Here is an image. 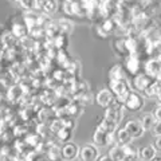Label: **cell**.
<instances>
[{
	"label": "cell",
	"mask_w": 161,
	"mask_h": 161,
	"mask_svg": "<svg viewBox=\"0 0 161 161\" xmlns=\"http://www.w3.org/2000/svg\"><path fill=\"white\" fill-rule=\"evenodd\" d=\"M144 102H145L144 97L138 92H132V90H130L126 99L124 101V105H125V108L132 110V112H138V110L142 109Z\"/></svg>",
	"instance_id": "6da1fadb"
},
{
	"label": "cell",
	"mask_w": 161,
	"mask_h": 161,
	"mask_svg": "<svg viewBox=\"0 0 161 161\" xmlns=\"http://www.w3.org/2000/svg\"><path fill=\"white\" fill-rule=\"evenodd\" d=\"M153 80H154V78L148 75L147 73H138V74L133 75V87L137 90L138 93H144L145 90L152 85Z\"/></svg>",
	"instance_id": "7a4b0ae2"
},
{
	"label": "cell",
	"mask_w": 161,
	"mask_h": 161,
	"mask_svg": "<svg viewBox=\"0 0 161 161\" xmlns=\"http://www.w3.org/2000/svg\"><path fill=\"white\" fill-rule=\"evenodd\" d=\"M95 102L102 108H109L115 102V95L110 89H103L95 95Z\"/></svg>",
	"instance_id": "3957f363"
},
{
	"label": "cell",
	"mask_w": 161,
	"mask_h": 161,
	"mask_svg": "<svg viewBox=\"0 0 161 161\" xmlns=\"http://www.w3.org/2000/svg\"><path fill=\"white\" fill-rule=\"evenodd\" d=\"M125 70H126V73L132 74V75L141 73V70H142V63H141V60L137 55H134V54L128 55V58L125 59Z\"/></svg>",
	"instance_id": "277c9868"
},
{
	"label": "cell",
	"mask_w": 161,
	"mask_h": 161,
	"mask_svg": "<svg viewBox=\"0 0 161 161\" xmlns=\"http://www.w3.org/2000/svg\"><path fill=\"white\" fill-rule=\"evenodd\" d=\"M125 129L128 130L129 134L132 136L133 138H140V137H142V134H144V132H145L140 121H134V119L128 121L126 125H125Z\"/></svg>",
	"instance_id": "5b68a950"
},
{
	"label": "cell",
	"mask_w": 161,
	"mask_h": 161,
	"mask_svg": "<svg viewBox=\"0 0 161 161\" xmlns=\"http://www.w3.org/2000/svg\"><path fill=\"white\" fill-rule=\"evenodd\" d=\"M79 154V150H78V147L73 142H67L63 145L62 150H60V156L66 160H73Z\"/></svg>",
	"instance_id": "8992f818"
},
{
	"label": "cell",
	"mask_w": 161,
	"mask_h": 161,
	"mask_svg": "<svg viewBox=\"0 0 161 161\" xmlns=\"http://www.w3.org/2000/svg\"><path fill=\"white\" fill-rule=\"evenodd\" d=\"M79 157L82 160H97L98 158V149L93 147V145H86V147H83L80 149L79 152Z\"/></svg>",
	"instance_id": "52a82bcc"
},
{
	"label": "cell",
	"mask_w": 161,
	"mask_h": 161,
	"mask_svg": "<svg viewBox=\"0 0 161 161\" xmlns=\"http://www.w3.org/2000/svg\"><path fill=\"white\" fill-rule=\"evenodd\" d=\"M160 71H161V64L157 59H150L147 62V64H144V73H147L153 78H156V75Z\"/></svg>",
	"instance_id": "ba28073f"
},
{
	"label": "cell",
	"mask_w": 161,
	"mask_h": 161,
	"mask_svg": "<svg viewBox=\"0 0 161 161\" xmlns=\"http://www.w3.org/2000/svg\"><path fill=\"white\" fill-rule=\"evenodd\" d=\"M109 134L110 133H106L101 129H97L93 136L94 144L97 145V147H106V145H109Z\"/></svg>",
	"instance_id": "9c48e42d"
},
{
	"label": "cell",
	"mask_w": 161,
	"mask_h": 161,
	"mask_svg": "<svg viewBox=\"0 0 161 161\" xmlns=\"http://www.w3.org/2000/svg\"><path fill=\"white\" fill-rule=\"evenodd\" d=\"M109 77H110V79L125 80L126 79V70H124V67L121 66V64H115V66H113L110 69Z\"/></svg>",
	"instance_id": "30bf717a"
},
{
	"label": "cell",
	"mask_w": 161,
	"mask_h": 161,
	"mask_svg": "<svg viewBox=\"0 0 161 161\" xmlns=\"http://www.w3.org/2000/svg\"><path fill=\"white\" fill-rule=\"evenodd\" d=\"M156 148L152 145H148V147H142L138 152V157L141 160H153L156 157Z\"/></svg>",
	"instance_id": "8fae6325"
},
{
	"label": "cell",
	"mask_w": 161,
	"mask_h": 161,
	"mask_svg": "<svg viewBox=\"0 0 161 161\" xmlns=\"http://www.w3.org/2000/svg\"><path fill=\"white\" fill-rule=\"evenodd\" d=\"M133 137L129 134V132L126 129H119L117 133V144L118 145H126L132 142Z\"/></svg>",
	"instance_id": "7c38bea8"
},
{
	"label": "cell",
	"mask_w": 161,
	"mask_h": 161,
	"mask_svg": "<svg viewBox=\"0 0 161 161\" xmlns=\"http://www.w3.org/2000/svg\"><path fill=\"white\" fill-rule=\"evenodd\" d=\"M122 149H124V160H134L138 157V152L134 147H132L130 144L126 145H122Z\"/></svg>",
	"instance_id": "4fadbf2b"
},
{
	"label": "cell",
	"mask_w": 161,
	"mask_h": 161,
	"mask_svg": "<svg viewBox=\"0 0 161 161\" xmlns=\"http://www.w3.org/2000/svg\"><path fill=\"white\" fill-rule=\"evenodd\" d=\"M108 154L110 156V160H124L122 145H114V147H112Z\"/></svg>",
	"instance_id": "5bb4252c"
},
{
	"label": "cell",
	"mask_w": 161,
	"mask_h": 161,
	"mask_svg": "<svg viewBox=\"0 0 161 161\" xmlns=\"http://www.w3.org/2000/svg\"><path fill=\"white\" fill-rule=\"evenodd\" d=\"M140 122H141V125H142L144 130H150V129H152V126L154 125V122H156V118H154L153 114L147 113V114L142 115V118H141Z\"/></svg>",
	"instance_id": "9a60e30c"
},
{
	"label": "cell",
	"mask_w": 161,
	"mask_h": 161,
	"mask_svg": "<svg viewBox=\"0 0 161 161\" xmlns=\"http://www.w3.org/2000/svg\"><path fill=\"white\" fill-rule=\"evenodd\" d=\"M117 125H118V124L113 122V121L103 118V121L99 124L98 129L103 130V132H106V133H114V132H115V128H117Z\"/></svg>",
	"instance_id": "2e32d148"
},
{
	"label": "cell",
	"mask_w": 161,
	"mask_h": 161,
	"mask_svg": "<svg viewBox=\"0 0 161 161\" xmlns=\"http://www.w3.org/2000/svg\"><path fill=\"white\" fill-rule=\"evenodd\" d=\"M74 94H77V97H80L82 94L85 93H89V86H87V83H85V82H77L74 85Z\"/></svg>",
	"instance_id": "e0dca14e"
},
{
	"label": "cell",
	"mask_w": 161,
	"mask_h": 161,
	"mask_svg": "<svg viewBox=\"0 0 161 161\" xmlns=\"http://www.w3.org/2000/svg\"><path fill=\"white\" fill-rule=\"evenodd\" d=\"M114 48L115 51L119 53V54H125V55H129L128 51V47H126V39H118L114 44Z\"/></svg>",
	"instance_id": "ac0fdd59"
},
{
	"label": "cell",
	"mask_w": 161,
	"mask_h": 161,
	"mask_svg": "<svg viewBox=\"0 0 161 161\" xmlns=\"http://www.w3.org/2000/svg\"><path fill=\"white\" fill-rule=\"evenodd\" d=\"M58 137H59L60 141H69L70 137H71V129L63 126L62 129L58 130Z\"/></svg>",
	"instance_id": "d6986e66"
},
{
	"label": "cell",
	"mask_w": 161,
	"mask_h": 161,
	"mask_svg": "<svg viewBox=\"0 0 161 161\" xmlns=\"http://www.w3.org/2000/svg\"><path fill=\"white\" fill-rule=\"evenodd\" d=\"M103 28H105V31L109 32V34H113L114 32V30H115V20L113 19H108V20H105V22L101 24Z\"/></svg>",
	"instance_id": "ffe728a7"
},
{
	"label": "cell",
	"mask_w": 161,
	"mask_h": 161,
	"mask_svg": "<svg viewBox=\"0 0 161 161\" xmlns=\"http://www.w3.org/2000/svg\"><path fill=\"white\" fill-rule=\"evenodd\" d=\"M79 110H80V108H79V105H74V103H71V105H67V113L71 115V117H75L78 113H79Z\"/></svg>",
	"instance_id": "44dd1931"
},
{
	"label": "cell",
	"mask_w": 161,
	"mask_h": 161,
	"mask_svg": "<svg viewBox=\"0 0 161 161\" xmlns=\"http://www.w3.org/2000/svg\"><path fill=\"white\" fill-rule=\"evenodd\" d=\"M150 130H152L153 136H161V121H156Z\"/></svg>",
	"instance_id": "7402d4cb"
},
{
	"label": "cell",
	"mask_w": 161,
	"mask_h": 161,
	"mask_svg": "<svg viewBox=\"0 0 161 161\" xmlns=\"http://www.w3.org/2000/svg\"><path fill=\"white\" fill-rule=\"evenodd\" d=\"M97 32H98L99 36H102V38H108L109 35H110L109 32L105 31V28H103L102 26H101V24H98V26H97Z\"/></svg>",
	"instance_id": "603a6c76"
},
{
	"label": "cell",
	"mask_w": 161,
	"mask_h": 161,
	"mask_svg": "<svg viewBox=\"0 0 161 161\" xmlns=\"http://www.w3.org/2000/svg\"><path fill=\"white\" fill-rule=\"evenodd\" d=\"M153 115H154L156 121H161V105H160L158 108H156V109H154V112H153Z\"/></svg>",
	"instance_id": "cb8c5ba5"
},
{
	"label": "cell",
	"mask_w": 161,
	"mask_h": 161,
	"mask_svg": "<svg viewBox=\"0 0 161 161\" xmlns=\"http://www.w3.org/2000/svg\"><path fill=\"white\" fill-rule=\"evenodd\" d=\"M153 147L156 148V150L161 152V136H156V142H154Z\"/></svg>",
	"instance_id": "d4e9b609"
},
{
	"label": "cell",
	"mask_w": 161,
	"mask_h": 161,
	"mask_svg": "<svg viewBox=\"0 0 161 161\" xmlns=\"http://www.w3.org/2000/svg\"><path fill=\"white\" fill-rule=\"evenodd\" d=\"M22 2V4L24 7H28V8H32L34 7V3H35V0H20Z\"/></svg>",
	"instance_id": "484cf974"
},
{
	"label": "cell",
	"mask_w": 161,
	"mask_h": 161,
	"mask_svg": "<svg viewBox=\"0 0 161 161\" xmlns=\"http://www.w3.org/2000/svg\"><path fill=\"white\" fill-rule=\"evenodd\" d=\"M156 97H157V101H158V103L161 105V87H160V90H158V93L156 94Z\"/></svg>",
	"instance_id": "4316f807"
},
{
	"label": "cell",
	"mask_w": 161,
	"mask_h": 161,
	"mask_svg": "<svg viewBox=\"0 0 161 161\" xmlns=\"http://www.w3.org/2000/svg\"><path fill=\"white\" fill-rule=\"evenodd\" d=\"M99 160H110V156L109 154H105V156H98Z\"/></svg>",
	"instance_id": "83f0119b"
}]
</instances>
